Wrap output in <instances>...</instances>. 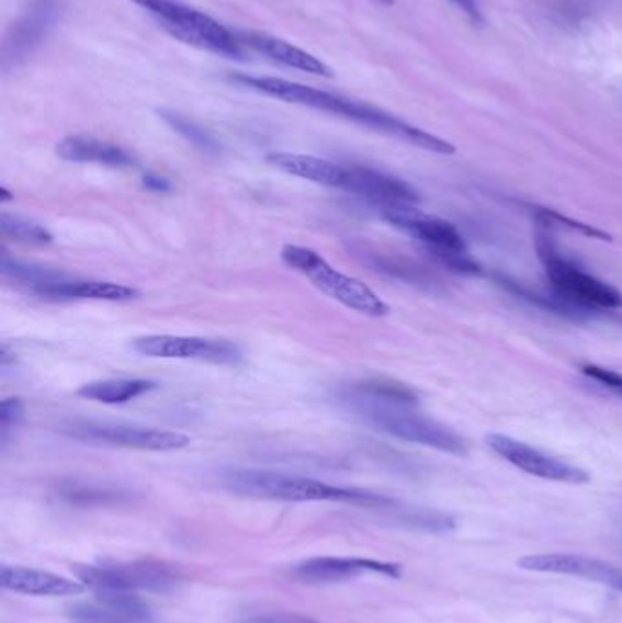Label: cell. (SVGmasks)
<instances>
[{
  "label": "cell",
  "mask_w": 622,
  "mask_h": 623,
  "mask_svg": "<svg viewBox=\"0 0 622 623\" xmlns=\"http://www.w3.org/2000/svg\"><path fill=\"white\" fill-rule=\"evenodd\" d=\"M230 81L236 82L239 87L249 88L252 92L267 95V98L283 101V103L298 104V106L313 107L318 112L332 113V115L347 118V121H352V123L365 126V128L406 140L409 145L440 154V156H453L456 151L455 145H451L450 140L429 134L426 129L417 128V126H412V124L406 123V121H402V118L395 117V115H391L380 107L360 103L354 99L341 98L336 93L305 87L299 82L287 81V79H280V77L233 76Z\"/></svg>",
  "instance_id": "cell-1"
},
{
  "label": "cell",
  "mask_w": 622,
  "mask_h": 623,
  "mask_svg": "<svg viewBox=\"0 0 622 623\" xmlns=\"http://www.w3.org/2000/svg\"><path fill=\"white\" fill-rule=\"evenodd\" d=\"M223 489L244 498L272 501H341L365 507H389L393 500L369 490L349 489L293 474L230 468L222 474Z\"/></svg>",
  "instance_id": "cell-2"
},
{
  "label": "cell",
  "mask_w": 622,
  "mask_h": 623,
  "mask_svg": "<svg viewBox=\"0 0 622 623\" xmlns=\"http://www.w3.org/2000/svg\"><path fill=\"white\" fill-rule=\"evenodd\" d=\"M343 401L363 423L396 440L429 446L453 456L467 454L466 440L459 432L437 419L420 415L412 405L380 401L357 393L346 394Z\"/></svg>",
  "instance_id": "cell-3"
},
{
  "label": "cell",
  "mask_w": 622,
  "mask_h": 623,
  "mask_svg": "<svg viewBox=\"0 0 622 623\" xmlns=\"http://www.w3.org/2000/svg\"><path fill=\"white\" fill-rule=\"evenodd\" d=\"M283 263L289 269L304 274L325 296L340 303L343 307L369 317H385L391 308L382 297L369 288L363 281L341 274L330 267L318 252L298 245H285L282 250Z\"/></svg>",
  "instance_id": "cell-4"
},
{
  "label": "cell",
  "mask_w": 622,
  "mask_h": 623,
  "mask_svg": "<svg viewBox=\"0 0 622 623\" xmlns=\"http://www.w3.org/2000/svg\"><path fill=\"white\" fill-rule=\"evenodd\" d=\"M536 253L541 258L547 280L555 294L585 310H618L622 308V294L615 286L588 274L572 259L564 258L557 242L547 231H536Z\"/></svg>",
  "instance_id": "cell-5"
},
{
  "label": "cell",
  "mask_w": 622,
  "mask_h": 623,
  "mask_svg": "<svg viewBox=\"0 0 622 623\" xmlns=\"http://www.w3.org/2000/svg\"><path fill=\"white\" fill-rule=\"evenodd\" d=\"M132 2L142 5L143 10L150 11L172 37L183 43L212 54L223 55L228 59L244 57V46L239 43L236 33L183 0H132Z\"/></svg>",
  "instance_id": "cell-6"
},
{
  "label": "cell",
  "mask_w": 622,
  "mask_h": 623,
  "mask_svg": "<svg viewBox=\"0 0 622 623\" xmlns=\"http://www.w3.org/2000/svg\"><path fill=\"white\" fill-rule=\"evenodd\" d=\"M76 573L93 591L172 592L181 581L178 570L161 562L84 565Z\"/></svg>",
  "instance_id": "cell-7"
},
{
  "label": "cell",
  "mask_w": 622,
  "mask_h": 623,
  "mask_svg": "<svg viewBox=\"0 0 622 623\" xmlns=\"http://www.w3.org/2000/svg\"><path fill=\"white\" fill-rule=\"evenodd\" d=\"M63 432L73 440L123 446L134 451H179L190 443L189 435L181 432L152 429L142 424L110 423V421H70L65 424Z\"/></svg>",
  "instance_id": "cell-8"
},
{
  "label": "cell",
  "mask_w": 622,
  "mask_h": 623,
  "mask_svg": "<svg viewBox=\"0 0 622 623\" xmlns=\"http://www.w3.org/2000/svg\"><path fill=\"white\" fill-rule=\"evenodd\" d=\"M134 350L148 358L206 361L216 365H236L244 360V352L233 341L195 336H143L134 341Z\"/></svg>",
  "instance_id": "cell-9"
},
{
  "label": "cell",
  "mask_w": 622,
  "mask_h": 623,
  "mask_svg": "<svg viewBox=\"0 0 622 623\" xmlns=\"http://www.w3.org/2000/svg\"><path fill=\"white\" fill-rule=\"evenodd\" d=\"M487 445L491 446L493 452H497L502 460L536 478L572 485L590 482V474L586 473L585 468L575 467L572 463L544 454L535 446L513 440L509 435L489 434Z\"/></svg>",
  "instance_id": "cell-10"
},
{
  "label": "cell",
  "mask_w": 622,
  "mask_h": 623,
  "mask_svg": "<svg viewBox=\"0 0 622 623\" xmlns=\"http://www.w3.org/2000/svg\"><path fill=\"white\" fill-rule=\"evenodd\" d=\"M363 575H382L396 580V578H402L404 569L400 564L371 558H346V556L305 559L291 569V578L299 584H307V586L346 584Z\"/></svg>",
  "instance_id": "cell-11"
},
{
  "label": "cell",
  "mask_w": 622,
  "mask_h": 623,
  "mask_svg": "<svg viewBox=\"0 0 622 623\" xmlns=\"http://www.w3.org/2000/svg\"><path fill=\"white\" fill-rule=\"evenodd\" d=\"M382 215L387 223L422 242L431 256L467 250L459 228L439 215L426 214L422 209L415 208V205L385 206Z\"/></svg>",
  "instance_id": "cell-12"
},
{
  "label": "cell",
  "mask_w": 622,
  "mask_h": 623,
  "mask_svg": "<svg viewBox=\"0 0 622 623\" xmlns=\"http://www.w3.org/2000/svg\"><path fill=\"white\" fill-rule=\"evenodd\" d=\"M57 0H35L10 27L2 44V68L11 70L37 48L59 19Z\"/></svg>",
  "instance_id": "cell-13"
},
{
  "label": "cell",
  "mask_w": 622,
  "mask_h": 623,
  "mask_svg": "<svg viewBox=\"0 0 622 623\" xmlns=\"http://www.w3.org/2000/svg\"><path fill=\"white\" fill-rule=\"evenodd\" d=\"M68 616L76 623H156L152 609L134 592L95 591L68 608Z\"/></svg>",
  "instance_id": "cell-14"
},
{
  "label": "cell",
  "mask_w": 622,
  "mask_h": 623,
  "mask_svg": "<svg viewBox=\"0 0 622 623\" xmlns=\"http://www.w3.org/2000/svg\"><path fill=\"white\" fill-rule=\"evenodd\" d=\"M520 569L533 573H550V575H566L596 581L601 586L612 587L622 592V569L618 565L608 564L602 559L588 558L583 554L547 553L531 554L517 562Z\"/></svg>",
  "instance_id": "cell-15"
},
{
  "label": "cell",
  "mask_w": 622,
  "mask_h": 623,
  "mask_svg": "<svg viewBox=\"0 0 622 623\" xmlns=\"http://www.w3.org/2000/svg\"><path fill=\"white\" fill-rule=\"evenodd\" d=\"M346 192L358 195L373 205L385 206L417 205L420 201L417 190L404 179L391 173L380 172L374 168L349 165Z\"/></svg>",
  "instance_id": "cell-16"
},
{
  "label": "cell",
  "mask_w": 622,
  "mask_h": 623,
  "mask_svg": "<svg viewBox=\"0 0 622 623\" xmlns=\"http://www.w3.org/2000/svg\"><path fill=\"white\" fill-rule=\"evenodd\" d=\"M0 587L5 591L27 594V597H79L88 587L82 581L70 580L65 576L32 569V567H0Z\"/></svg>",
  "instance_id": "cell-17"
},
{
  "label": "cell",
  "mask_w": 622,
  "mask_h": 623,
  "mask_svg": "<svg viewBox=\"0 0 622 623\" xmlns=\"http://www.w3.org/2000/svg\"><path fill=\"white\" fill-rule=\"evenodd\" d=\"M239 43L244 48L252 49L256 54L263 55L265 59L285 66L291 70L305 71L310 76L332 77L329 66L324 60L314 57L309 52L294 46V44L283 41V38L272 37L267 33L238 32L236 33Z\"/></svg>",
  "instance_id": "cell-18"
},
{
  "label": "cell",
  "mask_w": 622,
  "mask_h": 623,
  "mask_svg": "<svg viewBox=\"0 0 622 623\" xmlns=\"http://www.w3.org/2000/svg\"><path fill=\"white\" fill-rule=\"evenodd\" d=\"M267 161L293 178L305 179L329 189H346L349 165H340L321 157L291 154V151H272L267 157Z\"/></svg>",
  "instance_id": "cell-19"
},
{
  "label": "cell",
  "mask_w": 622,
  "mask_h": 623,
  "mask_svg": "<svg viewBox=\"0 0 622 623\" xmlns=\"http://www.w3.org/2000/svg\"><path fill=\"white\" fill-rule=\"evenodd\" d=\"M55 154L68 162H95L110 168L136 167V157L121 146L87 135H70L55 146Z\"/></svg>",
  "instance_id": "cell-20"
},
{
  "label": "cell",
  "mask_w": 622,
  "mask_h": 623,
  "mask_svg": "<svg viewBox=\"0 0 622 623\" xmlns=\"http://www.w3.org/2000/svg\"><path fill=\"white\" fill-rule=\"evenodd\" d=\"M142 296V292L132 286L117 285L110 281L81 280L66 274L55 283L46 294V299H92V302L123 303Z\"/></svg>",
  "instance_id": "cell-21"
},
{
  "label": "cell",
  "mask_w": 622,
  "mask_h": 623,
  "mask_svg": "<svg viewBox=\"0 0 622 623\" xmlns=\"http://www.w3.org/2000/svg\"><path fill=\"white\" fill-rule=\"evenodd\" d=\"M157 385L150 380H103L82 385L77 390V396L98 401V404L121 405L128 404L132 399L139 398L143 394L150 393Z\"/></svg>",
  "instance_id": "cell-22"
},
{
  "label": "cell",
  "mask_w": 622,
  "mask_h": 623,
  "mask_svg": "<svg viewBox=\"0 0 622 623\" xmlns=\"http://www.w3.org/2000/svg\"><path fill=\"white\" fill-rule=\"evenodd\" d=\"M352 393L362 394L367 398L380 399V401H393V404L412 405L417 407V394L411 388L400 383L384 382V380H367V382L357 383L352 387Z\"/></svg>",
  "instance_id": "cell-23"
},
{
  "label": "cell",
  "mask_w": 622,
  "mask_h": 623,
  "mask_svg": "<svg viewBox=\"0 0 622 623\" xmlns=\"http://www.w3.org/2000/svg\"><path fill=\"white\" fill-rule=\"evenodd\" d=\"M159 115H161L162 121H165V123H167L173 132H178L183 139L192 143L195 148L208 151V154H217V151H219L217 140L214 139V137H212L205 128H201L200 124L194 123V121H190L189 117H184L181 113L167 112V110L159 112Z\"/></svg>",
  "instance_id": "cell-24"
},
{
  "label": "cell",
  "mask_w": 622,
  "mask_h": 623,
  "mask_svg": "<svg viewBox=\"0 0 622 623\" xmlns=\"http://www.w3.org/2000/svg\"><path fill=\"white\" fill-rule=\"evenodd\" d=\"M0 230L5 237H11L19 242H27V245H48L54 239L44 226L33 220L22 219L19 215H0Z\"/></svg>",
  "instance_id": "cell-25"
},
{
  "label": "cell",
  "mask_w": 622,
  "mask_h": 623,
  "mask_svg": "<svg viewBox=\"0 0 622 623\" xmlns=\"http://www.w3.org/2000/svg\"><path fill=\"white\" fill-rule=\"evenodd\" d=\"M536 219L544 223V225H561L566 226L569 230L580 231L583 236L591 237V239H601V241H612V236L608 231L599 230L596 226L585 225L579 220L569 219L566 215H561L558 212H553L550 208H536Z\"/></svg>",
  "instance_id": "cell-26"
},
{
  "label": "cell",
  "mask_w": 622,
  "mask_h": 623,
  "mask_svg": "<svg viewBox=\"0 0 622 623\" xmlns=\"http://www.w3.org/2000/svg\"><path fill=\"white\" fill-rule=\"evenodd\" d=\"M583 374L591 377L593 382L601 383V385L619 394L622 398V374H619V372L602 369V366L586 365L583 366Z\"/></svg>",
  "instance_id": "cell-27"
},
{
  "label": "cell",
  "mask_w": 622,
  "mask_h": 623,
  "mask_svg": "<svg viewBox=\"0 0 622 623\" xmlns=\"http://www.w3.org/2000/svg\"><path fill=\"white\" fill-rule=\"evenodd\" d=\"M24 418V405L21 399L5 398L0 404V424H2V435L8 434V430L21 423Z\"/></svg>",
  "instance_id": "cell-28"
},
{
  "label": "cell",
  "mask_w": 622,
  "mask_h": 623,
  "mask_svg": "<svg viewBox=\"0 0 622 623\" xmlns=\"http://www.w3.org/2000/svg\"><path fill=\"white\" fill-rule=\"evenodd\" d=\"M241 623H319L310 616L287 611H271V613H258L247 616Z\"/></svg>",
  "instance_id": "cell-29"
},
{
  "label": "cell",
  "mask_w": 622,
  "mask_h": 623,
  "mask_svg": "<svg viewBox=\"0 0 622 623\" xmlns=\"http://www.w3.org/2000/svg\"><path fill=\"white\" fill-rule=\"evenodd\" d=\"M451 4H455L464 15L470 19L473 24H482L484 22V13L476 0H450Z\"/></svg>",
  "instance_id": "cell-30"
},
{
  "label": "cell",
  "mask_w": 622,
  "mask_h": 623,
  "mask_svg": "<svg viewBox=\"0 0 622 623\" xmlns=\"http://www.w3.org/2000/svg\"><path fill=\"white\" fill-rule=\"evenodd\" d=\"M143 186L150 190V192H157V194H167L172 190V184L168 179L157 175V173L148 172L143 175Z\"/></svg>",
  "instance_id": "cell-31"
},
{
  "label": "cell",
  "mask_w": 622,
  "mask_h": 623,
  "mask_svg": "<svg viewBox=\"0 0 622 623\" xmlns=\"http://www.w3.org/2000/svg\"><path fill=\"white\" fill-rule=\"evenodd\" d=\"M0 194H2V197H0V200H2V203H4V201H10V192H8V190L5 189H0Z\"/></svg>",
  "instance_id": "cell-32"
},
{
  "label": "cell",
  "mask_w": 622,
  "mask_h": 623,
  "mask_svg": "<svg viewBox=\"0 0 622 623\" xmlns=\"http://www.w3.org/2000/svg\"><path fill=\"white\" fill-rule=\"evenodd\" d=\"M380 2H382V4H387V5L395 4V0H380Z\"/></svg>",
  "instance_id": "cell-33"
}]
</instances>
